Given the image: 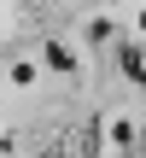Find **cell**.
I'll return each instance as SVG.
<instances>
[{"mask_svg":"<svg viewBox=\"0 0 146 158\" xmlns=\"http://www.w3.org/2000/svg\"><path fill=\"white\" fill-rule=\"evenodd\" d=\"M99 147V117L94 111H70L35 129V158H94Z\"/></svg>","mask_w":146,"mask_h":158,"instance_id":"6da1fadb","label":"cell"},{"mask_svg":"<svg viewBox=\"0 0 146 158\" xmlns=\"http://www.w3.org/2000/svg\"><path fill=\"white\" fill-rule=\"evenodd\" d=\"M88 41H94V47L111 41V18H88Z\"/></svg>","mask_w":146,"mask_h":158,"instance_id":"8992f818","label":"cell"},{"mask_svg":"<svg viewBox=\"0 0 146 158\" xmlns=\"http://www.w3.org/2000/svg\"><path fill=\"white\" fill-rule=\"evenodd\" d=\"M111 141L129 152V147H135V123H129V117H117V123H111Z\"/></svg>","mask_w":146,"mask_h":158,"instance_id":"5b68a950","label":"cell"},{"mask_svg":"<svg viewBox=\"0 0 146 158\" xmlns=\"http://www.w3.org/2000/svg\"><path fill=\"white\" fill-rule=\"evenodd\" d=\"M41 64L59 70V76H76V53H70L64 41H47V47H41Z\"/></svg>","mask_w":146,"mask_h":158,"instance_id":"7a4b0ae2","label":"cell"},{"mask_svg":"<svg viewBox=\"0 0 146 158\" xmlns=\"http://www.w3.org/2000/svg\"><path fill=\"white\" fill-rule=\"evenodd\" d=\"M6 82H12V88H35V64H29V59H12V64H6Z\"/></svg>","mask_w":146,"mask_h":158,"instance_id":"277c9868","label":"cell"},{"mask_svg":"<svg viewBox=\"0 0 146 158\" xmlns=\"http://www.w3.org/2000/svg\"><path fill=\"white\" fill-rule=\"evenodd\" d=\"M117 64H123V76H135L146 88V59H140V47H117Z\"/></svg>","mask_w":146,"mask_h":158,"instance_id":"3957f363","label":"cell"},{"mask_svg":"<svg viewBox=\"0 0 146 158\" xmlns=\"http://www.w3.org/2000/svg\"><path fill=\"white\" fill-rule=\"evenodd\" d=\"M0 29H6V23H0Z\"/></svg>","mask_w":146,"mask_h":158,"instance_id":"ba28073f","label":"cell"},{"mask_svg":"<svg viewBox=\"0 0 146 158\" xmlns=\"http://www.w3.org/2000/svg\"><path fill=\"white\" fill-rule=\"evenodd\" d=\"M123 158H146V129H135V147H129Z\"/></svg>","mask_w":146,"mask_h":158,"instance_id":"52a82bcc","label":"cell"}]
</instances>
